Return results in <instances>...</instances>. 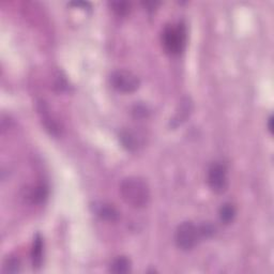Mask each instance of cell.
Here are the masks:
<instances>
[{
	"instance_id": "6da1fadb",
	"label": "cell",
	"mask_w": 274,
	"mask_h": 274,
	"mask_svg": "<svg viewBox=\"0 0 274 274\" xmlns=\"http://www.w3.org/2000/svg\"><path fill=\"white\" fill-rule=\"evenodd\" d=\"M120 194L124 202L135 209L145 208L151 197L148 184L140 177L125 178L120 185Z\"/></svg>"
},
{
	"instance_id": "9a60e30c",
	"label": "cell",
	"mask_w": 274,
	"mask_h": 274,
	"mask_svg": "<svg viewBox=\"0 0 274 274\" xmlns=\"http://www.w3.org/2000/svg\"><path fill=\"white\" fill-rule=\"evenodd\" d=\"M268 127H269L270 133H273V117L272 116L269 118V120H268Z\"/></svg>"
},
{
	"instance_id": "7a4b0ae2",
	"label": "cell",
	"mask_w": 274,
	"mask_h": 274,
	"mask_svg": "<svg viewBox=\"0 0 274 274\" xmlns=\"http://www.w3.org/2000/svg\"><path fill=\"white\" fill-rule=\"evenodd\" d=\"M162 43L165 51L176 56L185 51L187 45V28L185 24H171L162 33Z\"/></svg>"
},
{
	"instance_id": "277c9868",
	"label": "cell",
	"mask_w": 274,
	"mask_h": 274,
	"mask_svg": "<svg viewBox=\"0 0 274 274\" xmlns=\"http://www.w3.org/2000/svg\"><path fill=\"white\" fill-rule=\"evenodd\" d=\"M109 83L116 90L123 94H132L140 88L141 81L135 74L130 71L118 70L112 73Z\"/></svg>"
},
{
	"instance_id": "52a82bcc",
	"label": "cell",
	"mask_w": 274,
	"mask_h": 274,
	"mask_svg": "<svg viewBox=\"0 0 274 274\" xmlns=\"http://www.w3.org/2000/svg\"><path fill=\"white\" fill-rule=\"evenodd\" d=\"M120 140L124 147L127 150H131V151L137 150L143 145V137H141L139 133L130 131V130L122 132Z\"/></svg>"
},
{
	"instance_id": "8fae6325",
	"label": "cell",
	"mask_w": 274,
	"mask_h": 274,
	"mask_svg": "<svg viewBox=\"0 0 274 274\" xmlns=\"http://www.w3.org/2000/svg\"><path fill=\"white\" fill-rule=\"evenodd\" d=\"M237 210L232 204H224L220 209V220L224 224H230L236 217Z\"/></svg>"
},
{
	"instance_id": "4fadbf2b",
	"label": "cell",
	"mask_w": 274,
	"mask_h": 274,
	"mask_svg": "<svg viewBox=\"0 0 274 274\" xmlns=\"http://www.w3.org/2000/svg\"><path fill=\"white\" fill-rule=\"evenodd\" d=\"M21 262L16 257H8L4 264V272L6 273H16L20 271Z\"/></svg>"
},
{
	"instance_id": "9c48e42d",
	"label": "cell",
	"mask_w": 274,
	"mask_h": 274,
	"mask_svg": "<svg viewBox=\"0 0 274 274\" xmlns=\"http://www.w3.org/2000/svg\"><path fill=\"white\" fill-rule=\"evenodd\" d=\"M191 113H192V103L189 99H185L180 104V111L177 113L176 117L173 118L171 121L173 123V126H177L184 121H186V119L190 116Z\"/></svg>"
},
{
	"instance_id": "5bb4252c",
	"label": "cell",
	"mask_w": 274,
	"mask_h": 274,
	"mask_svg": "<svg viewBox=\"0 0 274 274\" xmlns=\"http://www.w3.org/2000/svg\"><path fill=\"white\" fill-rule=\"evenodd\" d=\"M111 6L112 10L117 14V15H126L130 11V4L127 3H122V2H117V3H111L109 4Z\"/></svg>"
},
{
	"instance_id": "7c38bea8",
	"label": "cell",
	"mask_w": 274,
	"mask_h": 274,
	"mask_svg": "<svg viewBox=\"0 0 274 274\" xmlns=\"http://www.w3.org/2000/svg\"><path fill=\"white\" fill-rule=\"evenodd\" d=\"M47 197H48V189L44 186L36 187L30 194V198L32 199V202L36 204L43 203Z\"/></svg>"
},
{
	"instance_id": "8992f818",
	"label": "cell",
	"mask_w": 274,
	"mask_h": 274,
	"mask_svg": "<svg viewBox=\"0 0 274 274\" xmlns=\"http://www.w3.org/2000/svg\"><path fill=\"white\" fill-rule=\"evenodd\" d=\"M94 212L102 218V220L108 221V222H115L119 218V212L117 211V209L109 204L105 203H95L94 206Z\"/></svg>"
},
{
	"instance_id": "5b68a950",
	"label": "cell",
	"mask_w": 274,
	"mask_h": 274,
	"mask_svg": "<svg viewBox=\"0 0 274 274\" xmlns=\"http://www.w3.org/2000/svg\"><path fill=\"white\" fill-rule=\"evenodd\" d=\"M208 185L214 193L223 194L228 188L227 169L220 163H215L210 167L208 172Z\"/></svg>"
},
{
	"instance_id": "30bf717a",
	"label": "cell",
	"mask_w": 274,
	"mask_h": 274,
	"mask_svg": "<svg viewBox=\"0 0 274 274\" xmlns=\"http://www.w3.org/2000/svg\"><path fill=\"white\" fill-rule=\"evenodd\" d=\"M131 270V261L129 258L124 256H120L116 258L111 263V272L113 273H126Z\"/></svg>"
},
{
	"instance_id": "ba28073f",
	"label": "cell",
	"mask_w": 274,
	"mask_h": 274,
	"mask_svg": "<svg viewBox=\"0 0 274 274\" xmlns=\"http://www.w3.org/2000/svg\"><path fill=\"white\" fill-rule=\"evenodd\" d=\"M43 249H44L43 239L41 238L40 235H36L35 238H34V241H33L32 251H31V258H32L33 268L41 267L42 261H43Z\"/></svg>"
},
{
	"instance_id": "3957f363",
	"label": "cell",
	"mask_w": 274,
	"mask_h": 274,
	"mask_svg": "<svg viewBox=\"0 0 274 274\" xmlns=\"http://www.w3.org/2000/svg\"><path fill=\"white\" fill-rule=\"evenodd\" d=\"M203 239L200 227L192 222H185L178 226L176 232V243L178 248L184 251L194 249Z\"/></svg>"
}]
</instances>
